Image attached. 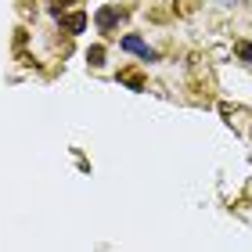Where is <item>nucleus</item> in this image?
<instances>
[{"label": "nucleus", "mask_w": 252, "mask_h": 252, "mask_svg": "<svg viewBox=\"0 0 252 252\" xmlns=\"http://www.w3.org/2000/svg\"><path fill=\"white\" fill-rule=\"evenodd\" d=\"M123 51L137 54L141 62H158V51H152V47H148V43H144L141 36H133V32H126V36H123Z\"/></svg>", "instance_id": "f257e3e1"}, {"label": "nucleus", "mask_w": 252, "mask_h": 252, "mask_svg": "<svg viewBox=\"0 0 252 252\" xmlns=\"http://www.w3.org/2000/svg\"><path fill=\"white\" fill-rule=\"evenodd\" d=\"M119 18H123V11H119V7H101L94 22H97V29H101V32H112V29L119 26Z\"/></svg>", "instance_id": "f03ea898"}, {"label": "nucleus", "mask_w": 252, "mask_h": 252, "mask_svg": "<svg viewBox=\"0 0 252 252\" xmlns=\"http://www.w3.org/2000/svg\"><path fill=\"white\" fill-rule=\"evenodd\" d=\"M62 26H65V29H68V32L76 36V32H83V29H87V15H83V11H72V15H62Z\"/></svg>", "instance_id": "7ed1b4c3"}, {"label": "nucleus", "mask_w": 252, "mask_h": 252, "mask_svg": "<svg viewBox=\"0 0 252 252\" xmlns=\"http://www.w3.org/2000/svg\"><path fill=\"white\" fill-rule=\"evenodd\" d=\"M87 62L94 65V68H101V65H105V47H101V43H94V47L87 51Z\"/></svg>", "instance_id": "20e7f679"}, {"label": "nucleus", "mask_w": 252, "mask_h": 252, "mask_svg": "<svg viewBox=\"0 0 252 252\" xmlns=\"http://www.w3.org/2000/svg\"><path fill=\"white\" fill-rule=\"evenodd\" d=\"M119 79H123L126 87H133V90H141V87H144V79H141V76H133V72H123Z\"/></svg>", "instance_id": "39448f33"}, {"label": "nucleus", "mask_w": 252, "mask_h": 252, "mask_svg": "<svg viewBox=\"0 0 252 252\" xmlns=\"http://www.w3.org/2000/svg\"><path fill=\"white\" fill-rule=\"evenodd\" d=\"M238 58H242V62H252V40H242V43H238Z\"/></svg>", "instance_id": "423d86ee"}, {"label": "nucleus", "mask_w": 252, "mask_h": 252, "mask_svg": "<svg viewBox=\"0 0 252 252\" xmlns=\"http://www.w3.org/2000/svg\"><path fill=\"white\" fill-rule=\"evenodd\" d=\"M58 4H76V0H54V7H58Z\"/></svg>", "instance_id": "0eeeda50"}]
</instances>
